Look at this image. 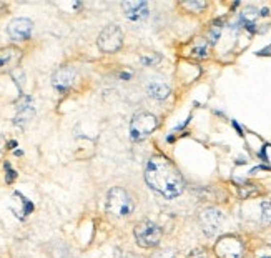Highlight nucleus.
I'll list each match as a JSON object with an SVG mask.
<instances>
[{"instance_id":"1","label":"nucleus","mask_w":271,"mask_h":258,"mask_svg":"<svg viewBox=\"0 0 271 258\" xmlns=\"http://www.w3.org/2000/svg\"><path fill=\"white\" fill-rule=\"evenodd\" d=\"M148 187L166 198H176L183 193L185 180L176 167L163 155H153L145 170Z\"/></svg>"},{"instance_id":"2","label":"nucleus","mask_w":271,"mask_h":258,"mask_svg":"<svg viewBox=\"0 0 271 258\" xmlns=\"http://www.w3.org/2000/svg\"><path fill=\"white\" fill-rule=\"evenodd\" d=\"M158 125H160V120L153 113L138 112L135 113L132 122H130V137H132L133 142H142L148 135H152L156 128H158Z\"/></svg>"},{"instance_id":"3","label":"nucleus","mask_w":271,"mask_h":258,"mask_svg":"<svg viewBox=\"0 0 271 258\" xmlns=\"http://www.w3.org/2000/svg\"><path fill=\"white\" fill-rule=\"evenodd\" d=\"M107 211L113 216H118V218L132 215L133 211L132 195H130L127 190L120 187H113L110 192H108V197H107Z\"/></svg>"},{"instance_id":"4","label":"nucleus","mask_w":271,"mask_h":258,"mask_svg":"<svg viewBox=\"0 0 271 258\" xmlns=\"http://www.w3.org/2000/svg\"><path fill=\"white\" fill-rule=\"evenodd\" d=\"M133 233H135V240H137V245L142 246V248H155L161 241L160 226L150 220H143L137 223Z\"/></svg>"},{"instance_id":"5","label":"nucleus","mask_w":271,"mask_h":258,"mask_svg":"<svg viewBox=\"0 0 271 258\" xmlns=\"http://www.w3.org/2000/svg\"><path fill=\"white\" fill-rule=\"evenodd\" d=\"M97 45L103 54H115L123 45V32L117 24L107 25L98 35Z\"/></svg>"},{"instance_id":"6","label":"nucleus","mask_w":271,"mask_h":258,"mask_svg":"<svg viewBox=\"0 0 271 258\" xmlns=\"http://www.w3.org/2000/svg\"><path fill=\"white\" fill-rule=\"evenodd\" d=\"M213 251L218 258H243L244 256V243L239 236L225 235L216 241Z\"/></svg>"},{"instance_id":"7","label":"nucleus","mask_w":271,"mask_h":258,"mask_svg":"<svg viewBox=\"0 0 271 258\" xmlns=\"http://www.w3.org/2000/svg\"><path fill=\"white\" fill-rule=\"evenodd\" d=\"M24 57V52L15 45L0 49V74H10L19 67L20 60Z\"/></svg>"},{"instance_id":"8","label":"nucleus","mask_w":271,"mask_h":258,"mask_svg":"<svg viewBox=\"0 0 271 258\" xmlns=\"http://www.w3.org/2000/svg\"><path fill=\"white\" fill-rule=\"evenodd\" d=\"M221 221H223V213L216 208H206L200 215V225L203 231H205V235L208 236H213L220 230Z\"/></svg>"},{"instance_id":"9","label":"nucleus","mask_w":271,"mask_h":258,"mask_svg":"<svg viewBox=\"0 0 271 258\" xmlns=\"http://www.w3.org/2000/svg\"><path fill=\"white\" fill-rule=\"evenodd\" d=\"M32 30H34L32 20L24 19V17L14 19L7 27V32L10 35V39L19 40V42L20 40H27L30 37V34H32Z\"/></svg>"},{"instance_id":"10","label":"nucleus","mask_w":271,"mask_h":258,"mask_svg":"<svg viewBox=\"0 0 271 258\" xmlns=\"http://www.w3.org/2000/svg\"><path fill=\"white\" fill-rule=\"evenodd\" d=\"M75 75H77L75 69H72V67H62V69L57 70L54 77H52V85L64 94V92H67L74 85Z\"/></svg>"},{"instance_id":"11","label":"nucleus","mask_w":271,"mask_h":258,"mask_svg":"<svg viewBox=\"0 0 271 258\" xmlns=\"http://www.w3.org/2000/svg\"><path fill=\"white\" fill-rule=\"evenodd\" d=\"M122 9L125 12V17L140 22L148 17V4L147 2H123Z\"/></svg>"},{"instance_id":"12","label":"nucleus","mask_w":271,"mask_h":258,"mask_svg":"<svg viewBox=\"0 0 271 258\" xmlns=\"http://www.w3.org/2000/svg\"><path fill=\"white\" fill-rule=\"evenodd\" d=\"M34 105H32V99L30 97H22V100L19 102L17 105V117H15V123L17 125H24L27 123L30 118L34 117Z\"/></svg>"},{"instance_id":"13","label":"nucleus","mask_w":271,"mask_h":258,"mask_svg":"<svg viewBox=\"0 0 271 258\" xmlns=\"http://www.w3.org/2000/svg\"><path fill=\"white\" fill-rule=\"evenodd\" d=\"M147 92L152 99L156 100H163L166 97L170 95V87L161 80H152L150 84L147 85Z\"/></svg>"},{"instance_id":"14","label":"nucleus","mask_w":271,"mask_h":258,"mask_svg":"<svg viewBox=\"0 0 271 258\" xmlns=\"http://www.w3.org/2000/svg\"><path fill=\"white\" fill-rule=\"evenodd\" d=\"M259 15H261V14L258 12V9L246 7L241 12V15H239V22H241L246 29L254 30V22H256V19L259 17Z\"/></svg>"},{"instance_id":"15","label":"nucleus","mask_w":271,"mask_h":258,"mask_svg":"<svg viewBox=\"0 0 271 258\" xmlns=\"http://www.w3.org/2000/svg\"><path fill=\"white\" fill-rule=\"evenodd\" d=\"M208 52H210L208 40H205V39H195V42L191 44V52H190V54L193 55L195 59H205V57H208Z\"/></svg>"},{"instance_id":"16","label":"nucleus","mask_w":271,"mask_h":258,"mask_svg":"<svg viewBox=\"0 0 271 258\" xmlns=\"http://www.w3.org/2000/svg\"><path fill=\"white\" fill-rule=\"evenodd\" d=\"M238 192H239V197L246 200V198L258 197V195H261L263 190L259 188V185H256V183H244V185L239 187Z\"/></svg>"},{"instance_id":"17","label":"nucleus","mask_w":271,"mask_h":258,"mask_svg":"<svg viewBox=\"0 0 271 258\" xmlns=\"http://www.w3.org/2000/svg\"><path fill=\"white\" fill-rule=\"evenodd\" d=\"M180 5H181V9L190 10L191 14H193V12L198 14V12H201V10L206 7V2H201V0H190V2H183Z\"/></svg>"},{"instance_id":"18","label":"nucleus","mask_w":271,"mask_h":258,"mask_svg":"<svg viewBox=\"0 0 271 258\" xmlns=\"http://www.w3.org/2000/svg\"><path fill=\"white\" fill-rule=\"evenodd\" d=\"M261 221L266 225L271 223V202L269 200H264L261 203Z\"/></svg>"},{"instance_id":"19","label":"nucleus","mask_w":271,"mask_h":258,"mask_svg":"<svg viewBox=\"0 0 271 258\" xmlns=\"http://www.w3.org/2000/svg\"><path fill=\"white\" fill-rule=\"evenodd\" d=\"M220 34H221V27L218 24L211 25L210 32H208V40H210V44H216V40L220 39Z\"/></svg>"},{"instance_id":"20","label":"nucleus","mask_w":271,"mask_h":258,"mask_svg":"<svg viewBox=\"0 0 271 258\" xmlns=\"http://www.w3.org/2000/svg\"><path fill=\"white\" fill-rule=\"evenodd\" d=\"M140 60H142V64H145V65H155L161 60V55L160 54H152V57L142 55L140 57Z\"/></svg>"},{"instance_id":"21","label":"nucleus","mask_w":271,"mask_h":258,"mask_svg":"<svg viewBox=\"0 0 271 258\" xmlns=\"http://www.w3.org/2000/svg\"><path fill=\"white\" fill-rule=\"evenodd\" d=\"M186 258H208V253H206L205 248H195V250L190 251Z\"/></svg>"},{"instance_id":"22","label":"nucleus","mask_w":271,"mask_h":258,"mask_svg":"<svg viewBox=\"0 0 271 258\" xmlns=\"http://www.w3.org/2000/svg\"><path fill=\"white\" fill-rule=\"evenodd\" d=\"M5 168H7V183H12L15 180V177H17V173L14 172L12 167H10L9 163H5Z\"/></svg>"},{"instance_id":"23","label":"nucleus","mask_w":271,"mask_h":258,"mask_svg":"<svg viewBox=\"0 0 271 258\" xmlns=\"http://www.w3.org/2000/svg\"><path fill=\"white\" fill-rule=\"evenodd\" d=\"M156 258H173V253H171V251H161Z\"/></svg>"},{"instance_id":"24","label":"nucleus","mask_w":271,"mask_h":258,"mask_svg":"<svg viewBox=\"0 0 271 258\" xmlns=\"http://www.w3.org/2000/svg\"><path fill=\"white\" fill-rule=\"evenodd\" d=\"M123 258H140V256H137V255H133V253H128V255H125Z\"/></svg>"}]
</instances>
